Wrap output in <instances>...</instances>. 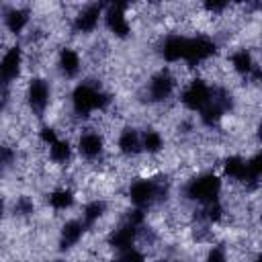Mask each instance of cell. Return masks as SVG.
I'll return each instance as SVG.
<instances>
[{"label":"cell","instance_id":"5bb4252c","mask_svg":"<svg viewBox=\"0 0 262 262\" xmlns=\"http://www.w3.org/2000/svg\"><path fill=\"white\" fill-rule=\"evenodd\" d=\"M84 229H86L84 223L78 221V219L66 221L63 227H61V235H59V248H61V250H70L72 246H76V244L82 239Z\"/></svg>","mask_w":262,"mask_h":262},{"label":"cell","instance_id":"603a6c76","mask_svg":"<svg viewBox=\"0 0 262 262\" xmlns=\"http://www.w3.org/2000/svg\"><path fill=\"white\" fill-rule=\"evenodd\" d=\"M205 262H229V260H227L225 250H223V248H219V246H215V248H211V250H209V254H207Z\"/></svg>","mask_w":262,"mask_h":262},{"label":"cell","instance_id":"277c9868","mask_svg":"<svg viewBox=\"0 0 262 262\" xmlns=\"http://www.w3.org/2000/svg\"><path fill=\"white\" fill-rule=\"evenodd\" d=\"M25 63V57H23V49L12 45L8 47L2 57H0V84L2 86H8L10 82H14L20 74V68Z\"/></svg>","mask_w":262,"mask_h":262},{"label":"cell","instance_id":"52a82bcc","mask_svg":"<svg viewBox=\"0 0 262 262\" xmlns=\"http://www.w3.org/2000/svg\"><path fill=\"white\" fill-rule=\"evenodd\" d=\"M98 20H100V6L98 4H88L84 6L76 16H74V25L72 29L76 33H92L96 27H98Z\"/></svg>","mask_w":262,"mask_h":262},{"label":"cell","instance_id":"8992f818","mask_svg":"<svg viewBox=\"0 0 262 262\" xmlns=\"http://www.w3.org/2000/svg\"><path fill=\"white\" fill-rule=\"evenodd\" d=\"M176 88V80L172 76V72H158L151 80H149V88H147V94L154 102H164L172 96Z\"/></svg>","mask_w":262,"mask_h":262},{"label":"cell","instance_id":"2e32d148","mask_svg":"<svg viewBox=\"0 0 262 262\" xmlns=\"http://www.w3.org/2000/svg\"><path fill=\"white\" fill-rule=\"evenodd\" d=\"M104 213H106V203H104V201H98V199L90 201V203L84 207V213H82V223H84V227L96 225V223L104 217Z\"/></svg>","mask_w":262,"mask_h":262},{"label":"cell","instance_id":"5b68a950","mask_svg":"<svg viewBox=\"0 0 262 262\" xmlns=\"http://www.w3.org/2000/svg\"><path fill=\"white\" fill-rule=\"evenodd\" d=\"M129 4H123V2H115L108 6L106 14H104V25L106 29L115 35V37H127L131 33V25H129Z\"/></svg>","mask_w":262,"mask_h":262},{"label":"cell","instance_id":"3957f363","mask_svg":"<svg viewBox=\"0 0 262 262\" xmlns=\"http://www.w3.org/2000/svg\"><path fill=\"white\" fill-rule=\"evenodd\" d=\"M209 98H211V86L201 78L190 80L180 92V102L188 111H201L209 102Z\"/></svg>","mask_w":262,"mask_h":262},{"label":"cell","instance_id":"cb8c5ba5","mask_svg":"<svg viewBox=\"0 0 262 262\" xmlns=\"http://www.w3.org/2000/svg\"><path fill=\"white\" fill-rule=\"evenodd\" d=\"M2 213H4V205H2V201H0V219H2Z\"/></svg>","mask_w":262,"mask_h":262},{"label":"cell","instance_id":"ffe728a7","mask_svg":"<svg viewBox=\"0 0 262 262\" xmlns=\"http://www.w3.org/2000/svg\"><path fill=\"white\" fill-rule=\"evenodd\" d=\"M12 211H14V215H20V217L33 215V211H35V203H33L31 196H25V194H23V196H18V199L14 201Z\"/></svg>","mask_w":262,"mask_h":262},{"label":"cell","instance_id":"7402d4cb","mask_svg":"<svg viewBox=\"0 0 262 262\" xmlns=\"http://www.w3.org/2000/svg\"><path fill=\"white\" fill-rule=\"evenodd\" d=\"M117 262H145V254H143L139 248L133 246V248H129V250L119 252Z\"/></svg>","mask_w":262,"mask_h":262},{"label":"cell","instance_id":"ba28073f","mask_svg":"<svg viewBox=\"0 0 262 262\" xmlns=\"http://www.w3.org/2000/svg\"><path fill=\"white\" fill-rule=\"evenodd\" d=\"M102 147H104V137L98 131H84L78 137V151L86 158V160H96L102 156Z\"/></svg>","mask_w":262,"mask_h":262},{"label":"cell","instance_id":"4fadbf2b","mask_svg":"<svg viewBox=\"0 0 262 262\" xmlns=\"http://www.w3.org/2000/svg\"><path fill=\"white\" fill-rule=\"evenodd\" d=\"M229 61H231V68H233V72H237L239 76H254V74H258L260 70H258V66H256V61L252 59V53L248 51V49H237V51H233L231 53V57H229Z\"/></svg>","mask_w":262,"mask_h":262},{"label":"cell","instance_id":"e0dca14e","mask_svg":"<svg viewBox=\"0 0 262 262\" xmlns=\"http://www.w3.org/2000/svg\"><path fill=\"white\" fill-rule=\"evenodd\" d=\"M164 149V137L156 129H145L141 135V151H147V156H156Z\"/></svg>","mask_w":262,"mask_h":262},{"label":"cell","instance_id":"6da1fadb","mask_svg":"<svg viewBox=\"0 0 262 262\" xmlns=\"http://www.w3.org/2000/svg\"><path fill=\"white\" fill-rule=\"evenodd\" d=\"M184 194H186V199L196 201L201 205L215 203V201H219V194H221V180L215 174H203L186 184Z\"/></svg>","mask_w":262,"mask_h":262},{"label":"cell","instance_id":"d4e9b609","mask_svg":"<svg viewBox=\"0 0 262 262\" xmlns=\"http://www.w3.org/2000/svg\"><path fill=\"white\" fill-rule=\"evenodd\" d=\"M53 262H66V260H53Z\"/></svg>","mask_w":262,"mask_h":262},{"label":"cell","instance_id":"9a60e30c","mask_svg":"<svg viewBox=\"0 0 262 262\" xmlns=\"http://www.w3.org/2000/svg\"><path fill=\"white\" fill-rule=\"evenodd\" d=\"M29 20H31V12L27 8H10L8 12H4V27L8 33H14V35L23 33Z\"/></svg>","mask_w":262,"mask_h":262},{"label":"cell","instance_id":"ac0fdd59","mask_svg":"<svg viewBox=\"0 0 262 262\" xmlns=\"http://www.w3.org/2000/svg\"><path fill=\"white\" fill-rule=\"evenodd\" d=\"M47 201H49V207L53 211H66V209H70L74 205V192L70 188L61 186V188L51 190V194H49Z\"/></svg>","mask_w":262,"mask_h":262},{"label":"cell","instance_id":"9c48e42d","mask_svg":"<svg viewBox=\"0 0 262 262\" xmlns=\"http://www.w3.org/2000/svg\"><path fill=\"white\" fill-rule=\"evenodd\" d=\"M137 231L139 227H133L131 223H123L119 225L117 229H113V233L108 235V246L115 248L117 252H123V250H129L135 246V239H137Z\"/></svg>","mask_w":262,"mask_h":262},{"label":"cell","instance_id":"7c38bea8","mask_svg":"<svg viewBox=\"0 0 262 262\" xmlns=\"http://www.w3.org/2000/svg\"><path fill=\"white\" fill-rule=\"evenodd\" d=\"M186 51V37L182 35H168L162 43V55L166 61H184Z\"/></svg>","mask_w":262,"mask_h":262},{"label":"cell","instance_id":"8fae6325","mask_svg":"<svg viewBox=\"0 0 262 262\" xmlns=\"http://www.w3.org/2000/svg\"><path fill=\"white\" fill-rule=\"evenodd\" d=\"M119 151L127 158H137L141 154V135L137 129L127 127L119 133Z\"/></svg>","mask_w":262,"mask_h":262},{"label":"cell","instance_id":"d6986e66","mask_svg":"<svg viewBox=\"0 0 262 262\" xmlns=\"http://www.w3.org/2000/svg\"><path fill=\"white\" fill-rule=\"evenodd\" d=\"M49 160L53 164H68L72 160V147L68 139H57L53 145H49Z\"/></svg>","mask_w":262,"mask_h":262},{"label":"cell","instance_id":"44dd1931","mask_svg":"<svg viewBox=\"0 0 262 262\" xmlns=\"http://www.w3.org/2000/svg\"><path fill=\"white\" fill-rule=\"evenodd\" d=\"M16 162V151L10 145H0V174L12 168Z\"/></svg>","mask_w":262,"mask_h":262},{"label":"cell","instance_id":"30bf717a","mask_svg":"<svg viewBox=\"0 0 262 262\" xmlns=\"http://www.w3.org/2000/svg\"><path fill=\"white\" fill-rule=\"evenodd\" d=\"M57 66H59V72L63 78H76L82 70V61H80V53L72 47H63L59 51V57H57Z\"/></svg>","mask_w":262,"mask_h":262},{"label":"cell","instance_id":"7a4b0ae2","mask_svg":"<svg viewBox=\"0 0 262 262\" xmlns=\"http://www.w3.org/2000/svg\"><path fill=\"white\" fill-rule=\"evenodd\" d=\"M49 100H51V88H49V82L43 80V78H33L29 80V86H27V102H29V108L35 117H43L47 106H49Z\"/></svg>","mask_w":262,"mask_h":262}]
</instances>
